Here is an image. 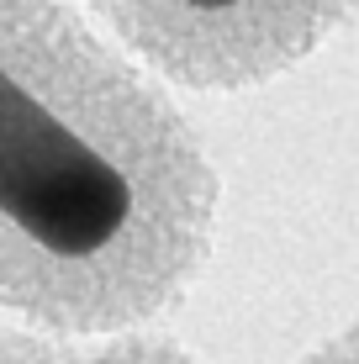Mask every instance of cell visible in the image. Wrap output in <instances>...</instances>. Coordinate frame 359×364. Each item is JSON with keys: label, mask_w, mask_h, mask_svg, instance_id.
Listing matches in <instances>:
<instances>
[{"label": "cell", "mask_w": 359, "mask_h": 364, "mask_svg": "<svg viewBox=\"0 0 359 364\" xmlns=\"http://www.w3.org/2000/svg\"><path fill=\"white\" fill-rule=\"evenodd\" d=\"M222 174L169 80L80 0H0V311L154 328L217 254Z\"/></svg>", "instance_id": "cell-1"}, {"label": "cell", "mask_w": 359, "mask_h": 364, "mask_svg": "<svg viewBox=\"0 0 359 364\" xmlns=\"http://www.w3.org/2000/svg\"><path fill=\"white\" fill-rule=\"evenodd\" d=\"M180 90L243 95L286 80L359 21V0H80Z\"/></svg>", "instance_id": "cell-2"}, {"label": "cell", "mask_w": 359, "mask_h": 364, "mask_svg": "<svg viewBox=\"0 0 359 364\" xmlns=\"http://www.w3.org/2000/svg\"><path fill=\"white\" fill-rule=\"evenodd\" d=\"M0 364H206V359L154 328L64 333L16 317L0 322Z\"/></svg>", "instance_id": "cell-3"}, {"label": "cell", "mask_w": 359, "mask_h": 364, "mask_svg": "<svg viewBox=\"0 0 359 364\" xmlns=\"http://www.w3.org/2000/svg\"><path fill=\"white\" fill-rule=\"evenodd\" d=\"M296 364H359V317L343 322V328H333L328 338H317Z\"/></svg>", "instance_id": "cell-4"}]
</instances>
